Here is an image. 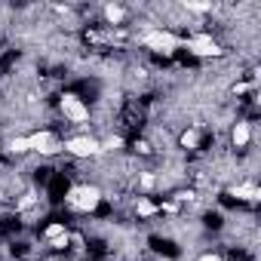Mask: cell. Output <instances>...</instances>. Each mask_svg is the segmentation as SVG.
Instances as JSON below:
<instances>
[{
    "label": "cell",
    "instance_id": "cell-7",
    "mask_svg": "<svg viewBox=\"0 0 261 261\" xmlns=\"http://www.w3.org/2000/svg\"><path fill=\"white\" fill-rule=\"evenodd\" d=\"M230 139H233V145H237V148L249 145V139H252V129H249V123H237V126H233V133H230Z\"/></svg>",
    "mask_w": 261,
    "mask_h": 261
},
{
    "label": "cell",
    "instance_id": "cell-3",
    "mask_svg": "<svg viewBox=\"0 0 261 261\" xmlns=\"http://www.w3.org/2000/svg\"><path fill=\"white\" fill-rule=\"evenodd\" d=\"M142 40H145V46H151L157 53H175L181 46V40L175 34H169V31H148Z\"/></svg>",
    "mask_w": 261,
    "mask_h": 261
},
{
    "label": "cell",
    "instance_id": "cell-4",
    "mask_svg": "<svg viewBox=\"0 0 261 261\" xmlns=\"http://www.w3.org/2000/svg\"><path fill=\"white\" fill-rule=\"evenodd\" d=\"M185 49L188 53H194V56H200V59H212V56H221V46L209 37V34H197V37H191V40H185Z\"/></svg>",
    "mask_w": 261,
    "mask_h": 261
},
{
    "label": "cell",
    "instance_id": "cell-8",
    "mask_svg": "<svg viewBox=\"0 0 261 261\" xmlns=\"http://www.w3.org/2000/svg\"><path fill=\"white\" fill-rule=\"evenodd\" d=\"M230 194H233L237 200H258V197H261L255 185H237V188H233Z\"/></svg>",
    "mask_w": 261,
    "mask_h": 261
},
{
    "label": "cell",
    "instance_id": "cell-9",
    "mask_svg": "<svg viewBox=\"0 0 261 261\" xmlns=\"http://www.w3.org/2000/svg\"><path fill=\"white\" fill-rule=\"evenodd\" d=\"M105 16H108V22H111V25H120V22H123V10H120V7H114V4H111V7H105Z\"/></svg>",
    "mask_w": 261,
    "mask_h": 261
},
{
    "label": "cell",
    "instance_id": "cell-10",
    "mask_svg": "<svg viewBox=\"0 0 261 261\" xmlns=\"http://www.w3.org/2000/svg\"><path fill=\"white\" fill-rule=\"evenodd\" d=\"M136 212H139L142 218H148V215H154V212H157V206H154L151 200H139V203H136Z\"/></svg>",
    "mask_w": 261,
    "mask_h": 261
},
{
    "label": "cell",
    "instance_id": "cell-18",
    "mask_svg": "<svg viewBox=\"0 0 261 261\" xmlns=\"http://www.w3.org/2000/svg\"><path fill=\"white\" fill-rule=\"evenodd\" d=\"M197 261H224V258H221V255H200Z\"/></svg>",
    "mask_w": 261,
    "mask_h": 261
},
{
    "label": "cell",
    "instance_id": "cell-6",
    "mask_svg": "<svg viewBox=\"0 0 261 261\" xmlns=\"http://www.w3.org/2000/svg\"><path fill=\"white\" fill-rule=\"evenodd\" d=\"M62 111H65V117H68L71 123H86V120H89V108H86L77 95H65V98H62Z\"/></svg>",
    "mask_w": 261,
    "mask_h": 261
},
{
    "label": "cell",
    "instance_id": "cell-1",
    "mask_svg": "<svg viewBox=\"0 0 261 261\" xmlns=\"http://www.w3.org/2000/svg\"><path fill=\"white\" fill-rule=\"evenodd\" d=\"M98 200H101V191L92 188V185H77V188L68 191V206L77 209V212H92L98 206Z\"/></svg>",
    "mask_w": 261,
    "mask_h": 261
},
{
    "label": "cell",
    "instance_id": "cell-5",
    "mask_svg": "<svg viewBox=\"0 0 261 261\" xmlns=\"http://www.w3.org/2000/svg\"><path fill=\"white\" fill-rule=\"evenodd\" d=\"M28 145H31V151H37V154H59L62 151V142L53 136V133H46V129H43V133H34V136H28Z\"/></svg>",
    "mask_w": 261,
    "mask_h": 261
},
{
    "label": "cell",
    "instance_id": "cell-16",
    "mask_svg": "<svg viewBox=\"0 0 261 261\" xmlns=\"http://www.w3.org/2000/svg\"><path fill=\"white\" fill-rule=\"evenodd\" d=\"M49 246H53V249H65V246H68V233H62V237L49 240Z\"/></svg>",
    "mask_w": 261,
    "mask_h": 261
},
{
    "label": "cell",
    "instance_id": "cell-11",
    "mask_svg": "<svg viewBox=\"0 0 261 261\" xmlns=\"http://www.w3.org/2000/svg\"><path fill=\"white\" fill-rule=\"evenodd\" d=\"M185 7L191 13H212V4H200V0H185Z\"/></svg>",
    "mask_w": 261,
    "mask_h": 261
},
{
    "label": "cell",
    "instance_id": "cell-17",
    "mask_svg": "<svg viewBox=\"0 0 261 261\" xmlns=\"http://www.w3.org/2000/svg\"><path fill=\"white\" fill-rule=\"evenodd\" d=\"M31 203H34V194H25V197H22V203H19V209H28Z\"/></svg>",
    "mask_w": 261,
    "mask_h": 261
},
{
    "label": "cell",
    "instance_id": "cell-15",
    "mask_svg": "<svg viewBox=\"0 0 261 261\" xmlns=\"http://www.w3.org/2000/svg\"><path fill=\"white\" fill-rule=\"evenodd\" d=\"M120 145H123V139H108V142L101 145V151H117Z\"/></svg>",
    "mask_w": 261,
    "mask_h": 261
},
{
    "label": "cell",
    "instance_id": "cell-12",
    "mask_svg": "<svg viewBox=\"0 0 261 261\" xmlns=\"http://www.w3.org/2000/svg\"><path fill=\"white\" fill-rule=\"evenodd\" d=\"M200 136H197V129H188V133L181 136V148H197Z\"/></svg>",
    "mask_w": 261,
    "mask_h": 261
},
{
    "label": "cell",
    "instance_id": "cell-2",
    "mask_svg": "<svg viewBox=\"0 0 261 261\" xmlns=\"http://www.w3.org/2000/svg\"><path fill=\"white\" fill-rule=\"evenodd\" d=\"M62 151H68L74 157H95V154H101V142H95L92 136H77V139H68L62 145Z\"/></svg>",
    "mask_w": 261,
    "mask_h": 261
},
{
    "label": "cell",
    "instance_id": "cell-13",
    "mask_svg": "<svg viewBox=\"0 0 261 261\" xmlns=\"http://www.w3.org/2000/svg\"><path fill=\"white\" fill-rule=\"evenodd\" d=\"M10 148H13L16 154H25V151H31V145H28V139H13V142H10Z\"/></svg>",
    "mask_w": 261,
    "mask_h": 261
},
{
    "label": "cell",
    "instance_id": "cell-14",
    "mask_svg": "<svg viewBox=\"0 0 261 261\" xmlns=\"http://www.w3.org/2000/svg\"><path fill=\"white\" fill-rule=\"evenodd\" d=\"M62 233H68V230H65V224H59V221L46 227V240H56V237H62Z\"/></svg>",
    "mask_w": 261,
    "mask_h": 261
}]
</instances>
